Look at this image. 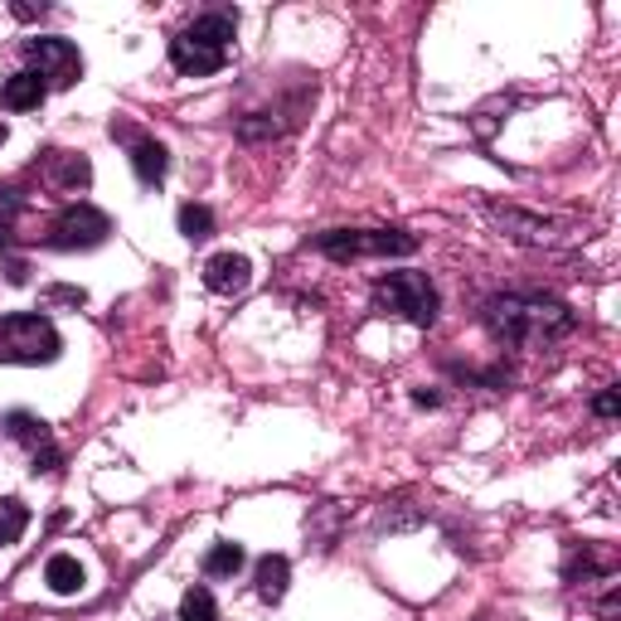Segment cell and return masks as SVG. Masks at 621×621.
Segmentation results:
<instances>
[{
  "label": "cell",
  "mask_w": 621,
  "mask_h": 621,
  "mask_svg": "<svg viewBox=\"0 0 621 621\" xmlns=\"http://www.w3.org/2000/svg\"><path fill=\"white\" fill-rule=\"evenodd\" d=\"M578 315L574 307H564L558 297L544 291H505V297L485 301V331L515 350H544L554 340L574 335Z\"/></svg>",
  "instance_id": "obj_1"
},
{
  "label": "cell",
  "mask_w": 621,
  "mask_h": 621,
  "mask_svg": "<svg viewBox=\"0 0 621 621\" xmlns=\"http://www.w3.org/2000/svg\"><path fill=\"white\" fill-rule=\"evenodd\" d=\"M234 34H238L234 10H210V15H200L190 30H180L170 40V64H175V73H185V78H210V73L228 64Z\"/></svg>",
  "instance_id": "obj_2"
},
{
  "label": "cell",
  "mask_w": 621,
  "mask_h": 621,
  "mask_svg": "<svg viewBox=\"0 0 621 621\" xmlns=\"http://www.w3.org/2000/svg\"><path fill=\"white\" fill-rule=\"evenodd\" d=\"M58 350H64V340H58L49 315H0V364H54Z\"/></svg>",
  "instance_id": "obj_3"
},
{
  "label": "cell",
  "mask_w": 621,
  "mask_h": 621,
  "mask_svg": "<svg viewBox=\"0 0 621 621\" xmlns=\"http://www.w3.org/2000/svg\"><path fill=\"white\" fill-rule=\"evenodd\" d=\"M315 253L335 263L350 258H408L418 253V238L404 228H331V234H315Z\"/></svg>",
  "instance_id": "obj_4"
},
{
  "label": "cell",
  "mask_w": 621,
  "mask_h": 621,
  "mask_svg": "<svg viewBox=\"0 0 621 621\" xmlns=\"http://www.w3.org/2000/svg\"><path fill=\"white\" fill-rule=\"evenodd\" d=\"M374 307L384 315H398V321L428 331L442 301H437V287L428 282V272H388L374 282Z\"/></svg>",
  "instance_id": "obj_5"
},
{
  "label": "cell",
  "mask_w": 621,
  "mask_h": 621,
  "mask_svg": "<svg viewBox=\"0 0 621 621\" xmlns=\"http://www.w3.org/2000/svg\"><path fill=\"white\" fill-rule=\"evenodd\" d=\"M107 234H113V218H107L103 210H93V204H68L64 214L49 224V248H97V243H107Z\"/></svg>",
  "instance_id": "obj_6"
},
{
  "label": "cell",
  "mask_w": 621,
  "mask_h": 621,
  "mask_svg": "<svg viewBox=\"0 0 621 621\" xmlns=\"http://www.w3.org/2000/svg\"><path fill=\"white\" fill-rule=\"evenodd\" d=\"M34 73H40L44 88H73L83 78V54L68 40H30L24 44Z\"/></svg>",
  "instance_id": "obj_7"
},
{
  "label": "cell",
  "mask_w": 621,
  "mask_h": 621,
  "mask_svg": "<svg viewBox=\"0 0 621 621\" xmlns=\"http://www.w3.org/2000/svg\"><path fill=\"white\" fill-rule=\"evenodd\" d=\"M6 432H10V442H20L24 452H30L34 471H58V461L64 457H58V447H54V432H49L34 413H10Z\"/></svg>",
  "instance_id": "obj_8"
},
{
  "label": "cell",
  "mask_w": 621,
  "mask_h": 621,
  "mask_svg": "<svg viewBox=\"0 0 621 621\" xmlns=\"http://www.w3.org/2000/svg\"><path fill=\"white\" fill-rule=\"evenodd\" d=\"M485 214H491L495 228L510 234L515 243H534V248H544V243L564 238V224H558V218H539V214H525V210H505V204H485Z\"/></svg>",
  "instance_id": "obj_9"
},
{
  "label": "cell",
  "mask_w": 621,
  "mask_h": 621,
  "mask_svg": "<svg viewBox=\"0 0 621 621\" xmlns=\"http://www.w3.org/2000/svg\"><path fill=\"white\" fill-rule=\"evenodd\" d=\"M253 282V263L243 258V253H214L210 263H204V287L218 291V297H234Z\"/></svg>",
  "instance_id": "obj_10"
},
{
  "label": "cell",
  "mask_w": 621,
  "mask_h": 621,
  "mask_svg": "<svg viewBox=\"0 0 621 621\" xmlns=\"http://www.w3.org/2000/svg\"><path fill=\"white\" fill-rule=\"evenodd\" d=\"M49 180H54L58 190H88L93 185V165H88V156H73V151H49Z\"/></svg>",
  "instance_id": "obj_11"
},
{
  "label": "cell",
  "mask_w": 621,
  "mask_h": 621,
  "mask_svg": "<svg viewBox=\"0 0 621 621\" xmlns=\"http://www.w3.org/2000/svg\"><path fill=\"white\" fill-rule=\"evenodd\" d=\"M44 83L40 73H15V78L0 83V107H10V113H34V107L44 103Z\"/></svg>",
  "instance_id": "obj_12"
},
{
  "label": "cell",
  "mask_w": 621,
  "mask_h": 621,
  "mask_svg": "<svg viewBox=\"0 0 621 621\" xmlns=\"http://www.w3.org/2000/svg\"><path fill=\"white\" fill-rule=\"evenodd\" d=\"M44 582H49V592H58V598H78L83 592V564L73 554H54L44 564Z\"/></svg>",
  "instance_id": "obj_13"
},
{
  "label": "cell",
  "mask_w": 621,
  "mask_h": 621,
  "mask_svg": "<svg viewBox=\"0 0 621 621\" xmlns=\"http://www.w3.org/2000/svg\"><path fill=\"white\" fill-rule=\"evenodd\" d=\"M165 165H170V151L161 141H137V146H131V170H137L141 185H161Z\"/></svg>",
  "instance_id": "obj_14"
},
{
  "label": "cell",
  "mask_w": 621,
  "mask_h": 621,
  "mask_svg": "<svg viewBox=\"0 0 621 621\" xmlns=\"http://www.w3.org/2000/svg\"><path fill=\"white\" fill-rule=\"evenodd\" d=\"M287 582H291V564L282 554H267L258 564V598L263 602H282L287 598Z\"/></svg>",
  "instance_id": "obj_15"
},
{
  "label": "cell",
  "mask_w": 621,
  "mask_h": 621,
  "mask_svg": "<svg viewBox=\"0 0 621 621\" xmlns=\"http://www.w3.org/2000/svg\"><path fill=\"white\" fill-rule=\"evenodd\" d=\"M243 564H248L243 544H228V539H224V544H214V549L204 554V574H210V578H234Z\"/></svg>",
  "instance_id": "obj_16"
},
{
  "label": "cell",
  "mask_w": 621,
  "mask_h": 621,
  "mask_svg": "<svg viewBox=\"0 0 621 621\" xmlns=\"http://www.w3.org/2000/svg\"><path fill=\"white\" fill-rule=\"evenodd\" d=\"M24 529H30V505L15 501V495H6V501H0V549L15 544Z\"/></svg>",
  "instance_id": "obj_17"
},
{
  "label": "cell",
  "mask_w": 621,
  "mask_h": 621,
  "mask_svg": "<svg viewBox=\"0 0 621 621\" xmlns=\"http://www.w3.org/2000/svg\"><path fill=\"white\" fill-rule=\"evenodd\" d=\"M180 234H185L190 243L214 238V214L204 210V204H180Z\"/></svg>",
  "instance_id": "obj_18"
},
{
  "label": "cell",
  "mask_w": 621,
  "mask_h": 621,
  "mask_svg": "<svg viewBox=\"0 0 621 621\" xmlns=\"http://www.w3.org/2000/svg\"><path fill=\"white\" fill-rule=\"evenodd\" d=\"M180 621H218V612H214V592L194 582L185 598H180Z\"/></svg>",
  "instance_id": "obj_19"
},
{
  "label": "cell",
  "mask_w": 621,
  "mask_h": 621,
  "mask_svg": "<svg viewBox=\"0 0 621 621\" xmlns=\"http://www.w3.org/2000/svg\"><path fill=\"white\" fill-rule=\"evenodd\" d=\"M592 413H598V418H617L621 413V388H602V394L592 398Z\"/></svg>",
  "instance_id": "obj_20"
},
{
  "label": "cell",
  "mask_w": 621,
  "mask_h": 621,
  "mask_svg": "<svg viewBox=\"0 0 621 621\" xmlns=\"http://www.w3.org/2000/svg\"><path fill=\"white\" fill-rule=\"evenodd\" d=\"M413 404H418V408H437V404H442V398H437V394H428V388H418V394H413Z\"/></svg>",
  "instance_id": "obj_21"
},
{
  "label": "cell",
  "mask_w": 621,
  "mask_h": 621,
  "mask_svg": "<svg viewBox=\"0 0 621 621\" xmlns=\"http://www.w3.org/2000/svg\"><path fill=\"white\" fill-rule=\"evenodd\" d=\"M0 146H6V127H0Z\"/></svg>",
  "instance_id": "obj_22"
}]
</instances>
